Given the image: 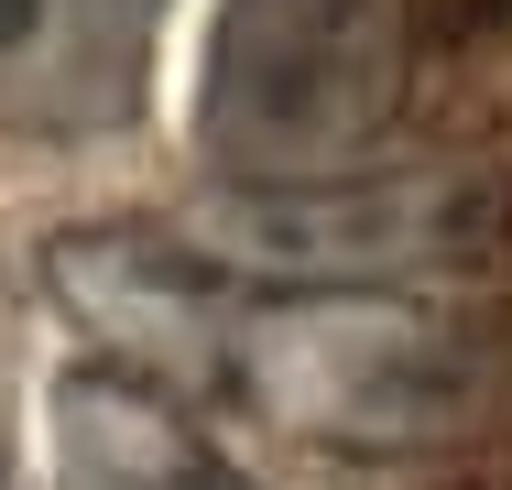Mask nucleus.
I'll return each mask as SVG.
<instances>
[{
  "instance_id": "f257e3e1",
  "label": "nucleus",
  "mask_w": 512,
  "mask_h": 490,
  "mask_svg": "<svg viewBox=\"0 0 512 490\" xmlns=\"http://www.w3.org/2000/svg\"><path fill=\"white\" fill-rule=\"evenodd\" d=\"M186 392H229L306 447L414 458L491 414L502 338L447 294H218Z\"/></svg>"
},
{
  "instance_id": "f03ea898",
  "label": "nucleus",
  "mask_w": 512,
  "mask_h": 490,
  "mask_svg": "<svg viewBox=\"0 0 512 490\" xmlns=\"http://www.w3.org/2000/svg\"><path fill=\"white\" fill-rule=\"evenodd\" d=\"M414 98V0H218L197 153L218 186L371 175Z\"/></svg>"
},
{
  "instance_id": "7ed1b4c3",
  "label": "nucleus",
  "mask_w": 512,
  "mask_h": 490,
  "mask_svg": "<svg viewBox=\"0 0 512 490\" xmlns=\"http://www.w3.org/2000/svg\"><path fill=\"white\" fill-rule=\"evenodd\" d=\"M502 229V196L458 164L327 175V186H218L164 240L229 294H425L469 273Z\"/></svg>"
},
{
  "instance_id": "20e7f679",
  "label": "nucleus",
  "mask_w": 512,
  "mask_h": 490,
  "mask_svg": "<svg viewBox=\"0 0 512 490\" xmlns=\"http://www.w3.org/2000/svg\"><path fill=\"white\" fill-rule=\"evenodd\" d=\"M55 490H262L218 436L197 425V403L120 360H88L55 382Z\"/></svg>"
},
{
  "instance_id": "39448f33",
  "label": "nucleus",
  "mask_w": 512,
  "mask_h": 490,
  "mask_svg": "<svg viewBox=\"0 0 512 490\" xmlns=\"http://www.w3.org/2000/svg\"><path fill=\"white\" fill-rule=\"evenodd\" d=\"M44 11H55V0H0V55H22V44H44Z\"/></svg>"
}]
</instances>
